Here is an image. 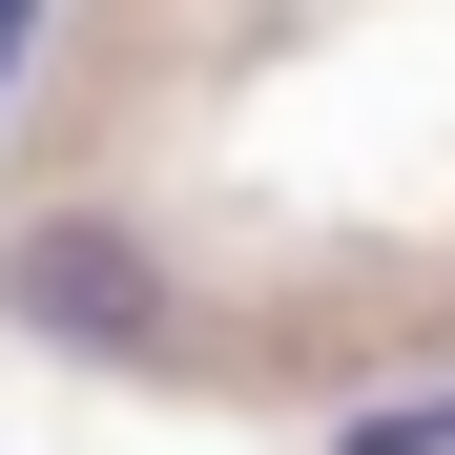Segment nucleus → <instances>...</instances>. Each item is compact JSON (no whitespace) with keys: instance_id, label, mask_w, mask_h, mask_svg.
Wrapping results in <instances>:
<instances>
[{"instance_id":"3","label":"nucleus","mask_w":455,"mask_h":455,"mask_svg":"<svg viewBox=\"0 0 455 455\" xmlns=\"http://www.w3.org/2000/svg\"><path fill=\"white\" fill-rule=\"evenodd\" d=\"M21 62H42V0H0V84H21Z\"/></svg>"},{"instance_id":"2","label":"nucleus","mask_w":455,"mask_h":455,"mask_svg":"<svg viewBox=\"0 0 455 455\" xmlns=\"http://www.w3.org/2000/svg\"><path fill=\"white\" fill-rule=\"evenodd\" d=\"M331 455H455V372H435V394H372V414H352Z\"/></svg>"},{"instance_id":"1","label":"nucleus","mask_w":455,"mask_h":455,"mask_svg":"<svg viewBox=\"0 0 455 455\" xmlns=\"http://www.w3.org/2000/svg\"><path fill=\"white\" fill-rule=\"evenodd\" d=\"M0 331L84 352V372H145L166 352V249H145L124 207H21L0 228Z\"/></svg>"}]
</instances>
